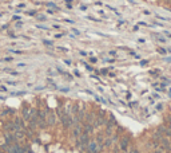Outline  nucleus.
Segmentation results:
<instances>
[{
    "label": "nucleus",
    "mask_w": 171,
    "mask_h": 153,
    "mask_svg": "<svg viewBox=\"0 0 171 153\" xmlns=\"http://www.w3.org/2000/svg\"><path fill=\"white\" fill-rule=\"evenodd\" d=\"M152 97H154V98H156V99H158V98H159V94H152Z\"/></svg>",
    "instance_id": "25"
},
{
    "label": "nucleus",
    "mask_w": 171,
    "mask_h": 153,
    "mask_svg": "<svg viewBox=\"0 0 171 153\" xmlns=\"http://www.w3.org/2000/svg\"><path fill=\"white\" fill-rule=\"evenodd\" d=\"M164 35H166L167 38H170V39H171V32H168V31H164Z\"/></svg>",
    "instance_id": "19"
},
{
    "label": "nucleus",
    "mask_w": 171,
    "mask_h": 153,
    "mask_svg": "<svg viewBox=\"0 0 171 153\" xmlns=\"http://www.w3.org/2000/svg\"><path fill=\"white\" fill-rule=\"evenodd\" d=\"M147 63H149V61H140V65H142V66H146Z\"/></svg>",
    "instance_id": "21"
},
{
    "label": "nucleus",
    "mask_w": 171,
    "mask_h": 153,
    "mask_svg": "<svg viewBox=\"0 0 171 153\" xmlns=\"http://www.w3.org/2000/svg\"><path fill=\"white\" fill-rule=\"evenodd\" d=\"M130 137L128 136H123L122 138H120V143H119V149L122 150V152H127V149H128V145H130Z\"/></svg>",
    "instance_id": "5"
},
{
    "label": "nucleus",
    "mask_w": 171,
    "mask_h": 153,
    "mask_svg": "<svg viewBox=\"0 0 171 153\" xmlns=\"http://www.w3.org/2000/svg\"><path fill=\"white\" fill-rule=\"evenodd\" d=\"M138 42H139V43H144V42H146V40H144V39H143V38H139V39H138Z\"/></svg>",
    "instance_id": "22"
},
{
    "label": "nucleus",
    "mask_w": 171,
    "mask_h": 153,
    "mask_svg": "<svg viewBox=\"0 0 171 153\" xmlns=\"http://www.w3.org/2000/svg\"><path fill=\"white\" fill-rule=\"evenodd\" d=\"M45 120H47V126H54L56 122V115L52 110L47 109L45 110Z\"/></svg>",
    "instance_id": "3"
},
{
    "label": "nucleus",
    "mask_w": 171,
    "mask_h": 153,
    "mask_svg": "<svg viewBox=\"0 0 171 153\" xmlns=\"http://www.w3.org/2000/svg\"><path fill=\"white\" fill-rule=\"evenodd\" d=\"M155 18H156V19H161V20H164V22H168V20H170L168 18H164V16H161V15H155Z\"/></svg>",
    "instance_id": "14"
},
{
    "label": "nucleus",
    "mask_w": 171,
    "mask_h": 153,
    "mask_svg": "<svg viewBox=\"0 0 171 153\" xmlns=\"http://www.w3.org/2000/svg\"><path fill=\"white\" fill-rule=\"evenodd\" d=\"M95 118H96L95 113H88V114L86 115V121H84V124H90V125H92V126H94Z\"/></svg>",
    "instance_id": "8"
},
{
    "label": "nucleus",
    "mask_w": 171,
    "mask_h": 153,
    "mask_svg": "<svg viewBox=\"0 0 171 153\" xmlns=\"http://www.w3.org/2000/svg\"><path fill=\"white\" fill-rule=\"evenodd\" d=\"M152 38H155L158 42H161V43H166V42H168V40H167V38L162 36L161 34H152Z\"/></svg>",
    "instance_id": "10"
},
{
    "label": "nucleus",
    "mask_w": 171,
    "mask_h": 153,
    "mask_svg": "<svg viewBox=\"0 0 171 153\" xmlns=\"http://www.w3.org/2000/svg\"><path fill=\"white\" fill-rule=\"evenodd\" d=\"M168 94H170V97H171V90H170V91H168Z\"/></svg>",
    "instance_id": "29"
},
{
    "label": "nucleus",
    "mask_w": 171,
    "mask_h": 153,
    "mask_svg": "<svg viewBox=\"0 0 171 153\" xmlns=\"http://www.w3.org/2000/svg\"><path fill=\"white\" fill-rule=\"evenodd\" d=\"M80 8H82V9H83V11H86V9H87V6H82V7H80Z\"/></svg>",
    "instance_id": "27"
},
{
    "label": "nucleus",
    "mask_w": 171,
    "mask_h": 153,
    "mask_svg": "<svg viewBox=\"0 0 171 153\" xmlns=\"http://www.w3.org/2000/svg\"><path fill=\"white\" fill-rule=\"evenodd\" d=\"M88 143H90V136H88L87 133H84V132L76 138V146H78L79 149H83Z\"/></svg>",
    "instance_id": "2"
},
{
    "label": "nucleus",
    "mask_w": 171,
    "mask_h": 153,
    "mask_svg": "<svg viewBox=\"0 0 171 153\" xmlns=\"http://www.w3.org/2000/svg\"><path fill=\"white\" fill-rule=\"evenodd\" d=\"M161 2H163V3H166V2H167V0H161Z\"/></svg>",
    "instance_id": "28"
},
{
    "label": "nucleus",
    "mask_w": 171,
    "mask_h": 153,
    "mask_svg": "<svg viewBox=\"0 0 171 153\" xmlns=\"http://www.w3.org/2000/svg\"><path fill=\"white\" fill-rule=\"evenodd\" d=\"M156 51H158L159 54H162V55H166V54H168V50L163 49V47H158V49H156Z\"/></svg>",
    "instance_id": "12"
},
{
    "label": "nucleus",
    "mask_w": 171,
    "mask_h": 153,
    "mask_svg": "<svg viewBox=\"0 0 171 153\" xmlns=\"http://www.w3.org/2000/svg\"><path fill=\"white\" fill-rule=\"evenodd\" d=\"M58 115H59V118H60V121H62V124H63V126H64L66 129L71 128V126L74 125V120H72L71 114H68L64 109L59 108V109H58Z\"/></svg>",
    "instance_id": "1"
},
{
    "label": "nucleus",
    "mask_w": 171,
    "mask_h": 153,
    "mask_svg": "<svg viewBox=\"0 0 171 153\" xmlns=\"http://www.w3.org/2000/svg\"><path fill=\"white\" fill-rule=\"evenodd\" d=\"M43 43H44L45 46H54V43H52V42H50V40H43Z\"/></svg>",
    "instance_id": "18"
},
{
    "label": "nucleus",
    "mask_w": 171,
    "mask_h": 153,
    "mask_svg": "<svg viewBox=\"0 0 171 153\" xmlns=\"http://www.w3.org/2000/svg\"><path fill=\"white\" fill-rule=\"evenodd\" d=\"M82 133H83V126H82V124H74V137L78 138Z\"/></svg>",
    "instance_id": "6"
},
{
    "label": "nucleus",
    "mask_w": 171,
    "mask_h": 153,
    "mask_svg": "<svg viewBox=\"0 0 171 153\" xmlns=\"http://www.w3.org/2000/svg\"><path fill=\"white\" fill-rule=\"evenodd\" d=\"M170 144H171V137H170Z\"/></svg>",
    "instance_id": "30"
},
{
    "label": "nucleus",
    "mask_w": 171,
    "mask_h": 153,
    "mask_svg": "<svg viewBox=\"0 0 171 153\" xmlns=\"http://www.w3.org/2000/svg\"><path fill=\"white\" fill-rule=\"evenodd\" d=\"M47 6H48V7H52V8H55V9H59V7L56 6L55 3H47Z\"/></svg>",
    "instance_id": "15"
},
{
    "label": "nucleus",
    "mask_w": 171,
    "mask_h": 153,
    "mask_svg": "<svg viewBox=\"0 0 171 153\" xmlns=\"http://www.w3.org/2000/svg\"><path fill=\"white\" fill-rule=\"evenodd\" d=\"M11 75H14V77H16V75H17V73H16V71H11Z\"/></svg>",
    "instance_id": "24"
},
{
    "label": "nucleus",
    "mask_w": 171,
    "mask_h": 153,
    "mask_svg": "<svg viewBox=\"0 0 171 153\" xmlns=\"http://www.w3.org/2000/svg\"><path fill=\"white\" fill-rule=\"evenodd\" d=\"M164 125H171V115H168V117L164 118Z\"/></svg>",
    "instance_id": "13"
},
{
    "label": "nucleus",
    "mask_w": 171,
    "mask_h": 153,
    "mask_svg": "<svg viewBox=\"0 0 171 153\" xmlns=\"http://www.w3.org/2000/svg\"><path fill=\"white\" fill-rule=\"evenodd\" d=\"M21 114H23V120L30 121V118H31V108H24L23 112H21Z\"/></svg>",
    "instance_id": "9"
},
{
    "label": "nucleus",
    "mask_w": 171,
    "mask_h": 153,
    "mask_svg": "<svg viewBox=\"0 0 171 153\" xmlns=\"http://www.w3.org/2000/svg\"><path fill=\"white\" fill-rule=\"evenodd\" d=\"M38 126H39V128H47L45 112H43V110H38Z\"/></svg>",
    "instance_id": "4"
},
{
    "label": "nucleus",
    "mask_w": 171,
    "mask_h": 153,
    "mask_svg": "<svg viewBox=\"0 0 171 153\" xmlns=\"http://www.w3.org/2000/svg\"><path fill=\"white\" fill-rule=\"evenodd\" d=\"M83 132H84V133H87V134L90 136L91 133L94 132V126H92V125H90V124H84V129H83Z\"/></svg>",
    "instance_id": "11"
},
{
    "label": "nucleus",
    "mask_w": 171,
    "mask_h": 153,
    "mask_svg": "<svg viewBox=\"0 0 171 153\" xmlns=\"http://www.w3.org/2000/svg\"><path fill=\"white\" fill-rule=\"evenodd\" d=\"M143 14H144V15H150V11L146 9V11H143Z\"/></svg>",
    "instance_id": "23"
},
{
    "label": "nucleus",
    "mask_w": 171,
    "mask_h": 153,
    "mask_svg": "<svg viewBox=\"0 0 171 153\" xmlns=\"http://www.w3.org/2000/svg\"><path fill=\"white\" fill-rule=\"evenodd\" d=\"M4 132L15 133V125H14V121H8V122L4 124Z\"/></svg>",
    "instance_id": "7"
},
{
    "label": "nucleus",
    "mask_w": 171,
    "mask_h": 153,
    "mask_svg": "<svg viewBox=\"0 0 171 153\" xmlns=\"http://www.w3.org/2000/svg\"><path fill=\"white\" fill-rule=\"evenodd\" d=\"M12 61V58H3V59H0V62H11Z\"/></svg>",
    "instance_id": "16"
},
{
    "label": "nucleus",
    "mask_w": 171,
    "mask_h": 153,
    "mask_svg": "<svg viewBox=\"0 0 171 153\" xmlns=\"http://www.w3.org/2000/svg\"><path fill=\"white\" fill-rule=\"evenodd\" d=\"M156 110H159V112L163 110V105H162V103H158V105H156Z\"/></svg>",
    "instance_id": "17"
},
{
    "label": "nucleus",
    "mask_w": 171,
    "mask_h": 153,
    "mask_svg": "<svg viewBox=\"0 0 171 153\" xmlns=\"http://www.w3.org/2000/svg\"><path fill=\"white\" fill-rule=\"evenodd\" d=\"M108 54H110V55H116V52H115V51H110Z\"/></svg>",
    "instance_id": "26"
},
{
    "label": "nucleus",
    "mask_w": 171,
    "mask_h": 153,
    "mask_svg": "<svg viewBox=\"0 0 171 153\" xmlns=\"http://www.w3.org/2000/svg\"><path fill=\"white\" fill-rule=\"evenodd\" d=\"M130 153H140V152H139L138 149H131V150H130Z\"/></svg>",
    "instance_id": "20"
}]
</instances>
